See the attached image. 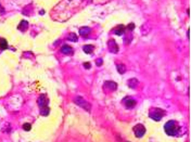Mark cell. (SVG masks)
I'll return each mask as SVG.
<instances>
[{
	"label": "cell",
	"mask_w": 191,
	"mask_h": 142,
	"mask_svg": "<svg viewBox=\"0 0 191 142\" xmlns=\"http://www.w3.org/2000/svg\"><path fill=\"white\" fill-rule=\"evenodd\" d=\"M150 30H151V26L149 25V23H144L143 25L141 26V33L142 35H148L150 33Z\"/></svg>",
	"instance_id": "12"
},
{
	"label": "cell",
	"mask_w": 191,
	"mask_h": 142,
	"mask_svg": "<svg viewBox=\"0 0 191 142\" xmlns=\"http://www.w3.org/2000/svg\"><path fill=\"white\" fill-rule=\"evenodd\" d=\"M0 14H5V8L0 6Z\"/></svg>",
	"instance_id": "24"
},
{
	"label": "cell",
	"mask_w": 191,
	"mask_h": 142,
	"mask_svg": "<svg viewBox=\"0 0 191 142\" xmlns=\"http://www.w3.org/2000/svg\"><path fill=\"white\" fill-rule=\"evenodd\" d=\"M18 28H19V29L21 30V31H25L27 28H28V22L26 21V20H22V21L20 22Z\"/></svg>",
	"instance_id": "11"
},
{
	"label": "cell",
	"mask_w": 191,
	"mask_h": 142,
	"mask_svg": "<svg viewBox=\"0 0 191 142\" xmlns=\"http://www.w3.org/2000/svg\"><path fill=\"white\" fill-rule=\"evenodd\" d=\"M67 39L70 40V41H72V42H76L77 40H78V38H77V36H76V34H74V33H71L70 35H68V37H67Z\"/></svg>",
	"instance_id": "19"
},
{
	"label": "cell",
	"mask_w": 191,
	"mask_h": 142,
	"mask_svg": "<svg viewBox=\"0 0 191 142\" xmlns=\"http://www.w3.org/2000/svg\"><path fill=\"white\" fill-rule=\"evenodd\" d=\"M102 63H103V60L102 59H98V60L96 61V64L98 66H101V65H102Z\"/></svg>",
	"instance_id": "23"
},
{
	"label": "cell",
	"mask_w": 191,
	"mask_h": 142,
	"mask_svg": "<svg viewBox=\"0 0 191 142\" xmlns=\"http://www.w3.org/2000/svg\"><path fill=\"white\" fill-rule=\"evenodd\" d=\"M116 70L117 72L120 73V74H124V73L126 72V66L124 65V64H116Z\"/></svg>",
	"instance_id": "17"
},
{
	"label": "cell",
	"mask_w": 191,
	"mask_h": 142,
	"mask_svg": "<svg viewBox=\"0 0 191 142\" xmlns=\"http://www.w3.org/2000/svg\"><path fill=\"white\" fill-rule=\"evenodd\" d=\"M138 84H139V82H138V79L137 78H130L128 80V83H127V85H128V87L129 88H136L137 86H138Z\"/></svg>",
	"instance_id": "14"
},
{
	"label": "cell",
	"mask_w": 191,
	"mask_h": 142,
	"mask_svg": "<svg viewBox=\"0 0 191 142\" xmlns=\"http://www.w3.org/2000/svg\"><path fill=\"white\" fill-rule=\"evenodd\" d=\"M8 42L5 38H0V50H6L8 49Z\"/></svg>",
	"instance_id": "16"
},
{
	"label": "cell",
	"mask_w": 191,
	"mask_h": 142,
	"mask_svg": "<svg viewBox=\"0 0 191 142\" xmlns=\"http://www.w3.org/2000/svg\"><path fill=\"white\" fill-rule=\"evenodd\" d=\"M117 89V84L112 80H108L103 84V91L105 93H112Z\"/></svg>",
	"instance_id": "4"
},
{
	"label": "cell",
	"mask_w": 191,
	"mask_h": 142,
	"mask_svg": "<svg viewBox=\"0 0 191 142\" xmlns=\"http://www.w3.org/2000/svg\"><path fill=\"white\" fill-rule=\"evenodd\" d=\"M164 130L168 136H177L180 130L179 124L176 120H168L164 126Z\"/></svg>",
	"instance_id": "1"
},
{
	"label": "cell",
	"mask_w": 191,
	"mask_h": 142,
	"mask_svg": "<svg viewBox=\"0 0 191 142\" xmlns=\"http://www.w3.org/2000/svg\"><path fill=\"white\" fill-rule=\"evenodd\" d=\"M164 115H165V111L160 107H152V108H150V111H149V117L155 121L161 120Z\"/></svg>",
	"instance_id": "2"
},
{
	"label": "cell",
	"mask_w": 191,
	"mask_h": 142,
	"mask_svg": "<svg viewBox=\"0 0 191 142\" xmlns=\"http://www.w3.org/2000/svg\"><path fill=\"white\" fill-rule=\"evenodd\" d=\"M134 28H135V24H134V23H129L127 25V29L128 30H134Z\"/></svg>",
	"instance_id": "21"
},
{
	"label": "cell",
	"mask_w": 191,
	"mask_h": 142,
	"mask_svg": "<svg viewBox=\"0 0 191 142\" xmlns=\"http://www.w3.org/2000/svg\"><path fill=\"white\" fill-rule=\"evenodd\" d=\"M125 29H126V26L125 25H119L115 29H114V34L117 36H122L125 33Z\"/></svg>",
	"instance_id": "10"
},
{
	"label": "cell",
	"mask_w": 191,
	"mask_h": 142,
	"mask_svg": "<svg viewBox=\"0 0 191 142\" xmlns=\"http://www.w3.org/2000/svg\"><path fill=\"white\" fill-rule=\"evenodd\" d=\"M122 103H124L125 107L127 109H130V108H134L136 106V100H134L133 98H130V97H126V98L124 100H122Z\"/></svg>",
	"instance_id": "6"
},
{
	"label": "cell",
	"mask_w": 191,
	"mask_h": 142,
	"mask_svg": "<svg viewBox=\"0 0 191 142\" xmlns=\"http://www.w3.org/2000/svg\"><path fill=\"white\" fill-rule=\"evenodd\" d=\"M39 13H40V14H41V15H42V14L45 13V11H43V10H40V12H39Z\"/></svg>",
	"instance_id": "25"
},
{
	"label": "cell",
	"mask_w": 191,
	"mask_h": 142,
	"mask_svg": "<svg viewBox=\"0 0 191 142\" xmlns=\"http://www.w3.org/2000/svg\"><path fill=\"white\" fill-rule=\"evenodd\" d=\"M74 103L77 104L78 106L85 108V109H86V111H88V112L91 111V104L89 103V102H87V101L85 100L83 97H76V98L74 99Z\"/></svg>",
	"instance_id": "3"
},
{
	"label": "cell",
	"mask_w": 191,
	"mask_h": 142,
	"mask_svg": "<svg viewBox=\"0 0 191 142\" xmlns=\"http://www.w3.org/2000/svg\"><path fill=\"white\" fill-rule=\"evenodd\" d=\"M37 103H38L39 108L46 107V106H48V103H49V99H48V97L46 94H40L37 100Z\"/></svg>",
	"instance_id": "7"
},
{
	"label": "cell",
	"mask_w": 191,
	"mask_h": 142,
	"mask_svg": "<svg viewBox=\"0 0 191 142\" xmlns=\"http://www.w3.org/2000/svg\"><path fill=\"white\" fill-rule=\"evenodd\" d=\"M90 31H91V28L88 27V26H84V27L79 28V35L80 36H87L88 34H90Z\"/></svg>",
	"instance_id": "13"
},
{
	"label": "cell",
	"mask_w": 191,
	"mask_h": 142,
	"mask_svg": "<svg viewBox=\"0 0 191 142\" xmlns=\"http://www.w3.org/2000/svg\"><path fill=\"white\" fill-rule=\"evenodd\" d=\"M133 131H134V133H135V136L137 138H141V137L144 136V133L147 130H145V127L142 124H138L133 128Z\"/></svg>",
	"instance_id": "5"
},
{
	"label": "cell",
	"mask_w": 191,
	"mask_h": 142,
	"mask_svg": "<svg viewBox=\"0 0 191 142\" xmlns=\"http://www.w3.org/2000/svg\"><path fill=\"white\" fill-rule=\"evenodd\" d=\"M108 49L112 53H117L119 52V46H117V43L114 39H110L108 41Z\"/></svg>",
	"instance_id": "8"
},
{
	"label": "cell",
	"mask_w": 191,
	"mask_h": 142,
	"mask_svg": "<svg viewBox=\"0 0 191 142\" xmlns=\"http://www.w3.org/2000/svg\"><path fill=\"white\" fill-rule=\"evenodd\" d=\"M49 113H50V108L48 106L40 108V114H41L42 116H48V115H49Z\"/></svg>",
	"instance_id": "18"
},
{
	"label": "cell",
	"mask_w": 191,
	"mask_h": 142,
	"mask_svg": "<svg viewBox=\"0 0 191 142\" xmlns=\"http://www.w3.org/2000/svg\"><path fill=\"white\" fill-rule=\"evenodd\" d=\"M83 50L86 54H91L93 52V50H95V47H93L92 44H87V46H84Z\"/></svg>",
	"instance_id": "15"
},
{
	"label": "cell",
	"mask_w": 191,
	"mask_h": 142,
	"mask_svg": "<svg viewBox=\"0 0 191 142\" xmlns=\"http://www.w3.org/2000/svg\"><path fill=\"white\" fill-rule=\"evenodd\" d=\"M61 51H62L63 54H66V55H72L74 53V50L71 46H67V44H64V46L61 48Z\"/></svg>",
	"instance_id": "9"
},
{
	"label": "cell",
	"mask_w": 191,
	"mask_h": 142,
	"mask_svg": "<svg viewBox=\"0 0 191 142\" xmlns=\"http://www.w3.org/2000/svg\"><path fill=\"white\" fill-rule=\"evenodd\" d=\"M23 129L25 131H30L31 129H32V126H31V124H28V123H26V124H24L23 125Z\"/></svg>",
	"instance_id": "20"
},
{
	"label": "cell",
	"mask_w": 191,
	"mask_h": 142,
	"mask_svg": "<svg viewBox=\"0 0 191 142\" xmlns=\"http://www.w3.org/2000/svg\"><path fill=\"white\" fill-rule=\"evenodd\" d=\"M84 67L86 68V70H89V68L91 67V64L89 63V62H85V63H84Z\"/></svg>",
	"instance_id": "22"
}]
</instances>
